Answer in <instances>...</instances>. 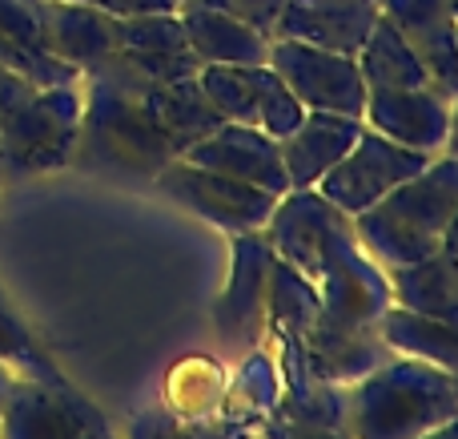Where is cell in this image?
<instances>
[{
  "instance_id": "1",
  "label": "cell",
  "mask_w": 458,
  "mask_h": 439,
  "mask_svg": "<svg viewBox=\"0 0 458 439\" xmlns=\"http://www.w3.org/2000/svg\"><path fill=\"white\" fill-rule=\"evenodd\" d=\"M145 73L121 53L81 73V137L72 169L113 182H153L177 158L149 105Z\"/></svg>"
},
{
  "instance_id": "2",
  "label": "cell",
  "mask_w": 458,
  "mask_h": 439,
  "mask_svg": "<svg viewBox=\"0 0 458 439\" xmlns=\"http://www.w3.org/2000/svg\"><path fill=\"white\" fill-rule=\"evenodd\" d=\"M458 210V158L438 153L427 169L354 214V238L382 271L411 266L443 250V234Z\"/></svg>"
},
{
  "instance_id": "3",
  "label": "cell",
  "mask_w": 458,
  "mask_h": 439,
  "mask_svg": "<svg viewBox=\"0 0 458 439\" xmlns=\"http://www.w3.org/2000/svg\"><path fill=\"white\" fill-rule=\"evenodd\" d=\"M458 416V375L390 355L346 387V427L354 439H419Z\"/></svg>"
},
{
  "instance_id": "4",
  "label": "cell",
  "mask_w": 458,
  "mask_h": 439,
  "mask_svg": "<svg viewBox=\"0 0 458 439\" xmlns=\"http://www.w3.org/2000/svg\"><path fill=\"white\" fill-rule=\"evenodd\" d=\"M81 137V81L40 85L0 125V177H40L72 166Z\"/></svg>"
},
{
  "instance_id": "5",
  "label": "cell",
  "mask_w": 458,
  "mask_h": 439,
  "mask_svg": "<svg viewBox=\"0 0 458 439\" xmlns=\"http://www.w3.org/2000/svg\"><path fill=\"white\" fill-rule=\"evenodd\" d=\"M0 439H121L109 416L69 379H13Z\"/></svg>"
},
{
  "instance_id": "6",
  "label": "cell",
  "mask_w": 458,
  "mask_h": 439,
  "mask_svg": "<svg viewBox=\"0 0 458 439\" xmlns=\"http://www.w3.org/2000/svg\"><path fill=\"white\" fill-rule=\"evenodd\" d=\"M261 238L269 242L274 258L318 282L334 263V254L354 242V222L318 190H285L274 202L269 222L261 226Z\"/></svg>"
},
{
  "instance_id": "7",
  "label": "cell",
  "mask_w": 458,
  "mask_h": 439,
  "mask_svg": "<svg viewBox=\"0 0 458 439\" xmlns=\"http://www.w3.org/2000/svg\"><path fill=\"white\" fill-rule=\"evenodd\" d=\"M169 202L185 210V214L201 218V222L217 226L225 234H261V226L274 214V194L258 190L250 182L214 174L206 166H193L185 158H174L157 177H153Z\"/></svg>"
},
{
  "instance_id": "8",
  "label": "cell",
  "mask_w": 458,
  "mask_h": 439,
  "mask_svg": "<svg viewBox=\"0 0 458 439\" xmlns=\"http://www.w3.org/2000/svg\"><path fill=\"white\" fill-rule=\"evenodd\" d=\"M266 65L290 85L306 109L314 113H342V117H362L366 109V81L358 73V56L330 53L301 40H269Z\"/></svg>"
},
{
  "instance_id": "9",
  "label": "cell",
  "mask_w": 458,
  "mask_h": 439,
  "mask_svg": "<svg viewBox=\"0 0 458 439\" xmlns=\"http://www.w3.org/2000/svg\"><path fill=\"white\" fill-rule=\"evenodd\" d=\"M430 153L406 150V145L390 142V137L374 133V129L362 125L358 142L350 145V153L314 185L322 198H330L342 214H362L374 202H382L394 185H403L406 177H414L419 169L430 166Z\"/></svg>"
},
{
  "instance_id": "10",
  "label": "cell",
  "mask_w": 458,
  "mask_h": 439,
  "mask_svg": "<svg viewBox=\"0 0 458 439\" xmlns=\"http://www.w3.org/2000/svg\"><path fill=\"white\" fill-rule=\"evenodd\" d=\"M451 101L454 97L443 93L438 85L366 89L362 125L406 145V150L438 158L446 150V137H451Z\"/></svg>"
},
{
  "instance_id": "11",
  "label": "cell",
  "mask_w": 458,
  "mask_h": 439,
  "mask_svg": "<svg viewBox=\"0 0 458 439\" xmlns=\"http://www.w3.org/2000/svg\"><path fill=\"white\" fill-rule=\"evenodd\" d=\"M390 306H394V295H390L386 271L358 246V238L342 246L318 279V314L338 327L378 331Z\"/></svg>"
},
{
  "instance_id": "12",
  "label": "cell",
  "mask_w": 458,
  "mask_h": 439,
  "mask_svg": "<svg viewBox=\"0 0 458 439\" xmlns=\"http://www.w3.org/2000/svg\"><path fill=\"white\" fill-rule=\"evenodd\" d=\"M193 166H206L214 174L250 182L258 190H269L274 198H282L290 190L282 166V142H274L269 133H261L258 125H237V121H222L209 137H201L193 150L182 153Z\"/></svg>"
},
{
  "instance_id": "13",
  "label": "cell",
  "mask_w": 458,
  "mask_h": 439,
  "mask_svg": "<svg viewBox=\"0 0 458 439\" xmlns=\"http://www.w3.org/2000/svg\"><path fill=\"white\" fill-rule=\"evenodd\" d=\"M382 16V0H285L274 37L358 56Z\"/></svg>"
},
{
  "instance_id": "14",
  "label": "cell",
  "mask_w": 458,
  "mask_h": 439,
  "mask_svg": "<svg viewBox=\"0 0 458 439\" xmlns=\"http://www.w3.org/2000/svg\"><path fill=\"white\" fill-rule=\"evenodd\" d=\"M382 16L419 53L430 81L458 97V16L451 0H382Z\"/></svg>"
},
{
  "instance_id": "15",
  "label": "cell",
  "mask_w": 458,
  "mask_h": 439,
  "mask_svg": "<svg viewBox=\"0 0 458 439\" xmlns=\"http://www.w3.org/2000/svg\"><path fill=\"white\" fill-rule=\"evenodd\" d=\"M117 53L133 65L137 73L165 85V81L198 77L201 61L193 56L185 40L182 16L174 13H145V16H117Z\"/></svg>"
},
{
  "instance_id": "16",
  "label": "cell",
  "mask_w": 458,
  "mask_h": 439,
  "mask_svg": "<svg viewBox=\"0 0 458 439\" xmlns=\"http://www.w3.org/2000/svg\"><path fill=\"white\" fill-rule=\"evenodd\" d=\"M40 45L69 69L89 73L109 53H117V16L101 13L85 0H45Z\"/></svg>"
},
{
  "instance_id": "17",
  "label": "cell",
  "mask_w": 458,
  "mask_h": 439,
  "mask_svg": "<svg viewBox=\"0 0 458 439\" xmlns=\"http://www.w3.org/2000/svg\"><path fill=\"white\" fill-rule=\"evenodd\" d=\"M301 355L306 367L314 371L322 383L334 387H354L362 375H370L378 363H386L390 347L382 343L378 331H354V327H338V323L314 314V323L301 335Z\"/></svg>"
},
{
  "instance_id": "18",
  "label": "cell",
  "mask_w": 458,
  "mask_h": 439,
  "mask_svg": "<svg viewBox=\"0 0 458 439\" xmlns=\"http://www.w3.org/2000/svg\"><path fill=\"white\" fill-rule=\"evenodd\" d=\"M362 133V117L306 109L301 125L282 142V166L290 190H314L334 166L350 153V145Z\"/></svg>"
},
{
  "instance_id": "19",
  "label": "cell",
  "mask_w": 458,
  "mask_h": 439,
  "mask_svg": "<svg viewBox=\"0 0 458 439\" xmlns=\"http://www.w3.org/2000/svg\"><path fill=\"white\" fill-rule=\"evenodd\" d=\"M269 263H274V250L261 234H233V279L214 311L222 343L237 347L258 335V319L266 314Z\"/></svg>"
},
{
  "instance_id": "20",
  "label": "cell",
  "mask_w": 458,
  "mask_h": 439,
  "mask_svg": "<svg viewBox=\"0 0 458 439\" xmlns=\"http://www.w3.org/2000/svg\"><path fill=\"white\" fill-rule=\"evenodd\" d=\"M185 40H190L193 56L201 65H266L269 56V37L253 32L214 0H185L177 4Z\"/></svg>"
},
{
  "instance_id": "21",
  "label": "cell",
  "mask_w": 458,
  "mask_h": 439,
  "mask_svg": "<svg viewBox=\"0 0 458 439\" xmlns=\"http://www.w3.org/2000/svg\"><path fill=\"white\" fill-rule=\"evenodd\" d=\"M386 279L394 306L458 323V263L446 250H435L430 258H419L411 266H394L386 271Z\"/></svg>"
},
{
  "instance_id": "22",
  "label": "cell",
  "mask_w": 458,
  "mask_h": 439,
  "mask_svg": "<svg viewBox=\"0 0 458 439\" xmlns=\"http://www.w3.org/2000/svg\"><path fill=\"white\" fill-rule=\"evenodd\" d=\"M378 335H382V343L394 355H403V359H419V363H427V367L458 375V323L390 306L378 323Z\"/></svg>"
},
{
  "instance_id": "23",
  "label": "cell",
  "mask_w": 458,
  "mask_h": 439,
  "mask_svg": "<svg viewBox=\"0 0 458 439\" xmlns=\"http://www.w3.org/2000/svg\"><path fill=\"white\" fill-rule=\"evenodd\" d=\"M149 105H153V117H157L161 133L169 137L174 153L182 158L185 150L209 137L222 117L214 113L209 97L201 93L198 77H182V81H165V85H149Z\"/></svg>"
},
{
  "instance_id": "24",
  "label": "cell",
  "mask_w": 458,
  "mask_h": 439,
  "mask_svg": "<svg viewBox=\"0 0 458 439\" xmlns=\"http://www.w3.org/2000/svg\"><path fill=\"white\" fill-rule=\"evenodd\" d=\"M358 73H362L366 89H414V85H435L427 73V65L419 61L411 45L403 40V32L378 16V24L370 29L366 45L358 48Z\"/></svg>"
},
{
  "instance_id": "25",
  "label": "cell",
  "mask_w": 458,
  "mask_h": 439,
  "mask_svg": "<svg viewBox=\"0 0 458 439\" xmlns=\"http://www.w3.org/2000/svg\"><path fill=\"white\" fill-rule=\"evenodd\" d=\"M266 81L269 65H201L198 69V85L209 97L214 113L237 125H258Z\"/></svg>"
},
{
  "instance_id": "26",
  "label": "cell",
  "mask_w": 458,
  "mask_h": 439,
  "mask_svg": "<svg viewBox=\"0 0 458 439\" xmlns=\"http://www.w3.org/2000/svg\"><path fill=\"white\" fill-rule=\"evenodd\" d=\"M266 314L282 339H301L318 314V282H310L290 263L274 258L266 279Z\"/></svg>"
},
{
  "instance_id": "27",
  "label": "cell",
  "mask_w": 458,
  "mask_h": 439,
  "mask_svg": "<svg viewBox=\"0 0 458 439\" xmlns=\"http://www.w3.org/2000/svg\"><path fill=\"white\" fill-rule=\"evenodd\" d=\"M0 367H8L16 379H61L64 371L53 363V355L40 347L24 314L8 298L4 282H0Z\"/></svg>"
},
{
  "instance_id": "28",
  "label": "cell",
  "mask_w": 458,
  "mask_h": 439,
  "mask_svg": "<svg viewBox=\"0 0 458 439\" xmlns=\"http://www.w3.org/2000/svg\"><path fill=\"white\" fill-rule=\"evenodd\" d=\"M258 427L237 424V419H190L174 411H137L125 439H253Z\"/></svg>"
},
{
  "instance_id": "29",
  "label": "cell",
  "mask_w": 458,
  "mask_h": 439,
  "mask_svg": "<svg viewBox=\"0 0 458 439\" xmlns=\"http://www.w3.org/2000/svg\"><path fill=\"white\" fill-rule=\"evenodd\" d=\"M0 65L21 73V77H29L32 85H72V81H81L77 69H69L64 61L40 53V48H24L21 40H13L4 29H0Z\"/></svg>"
},
{
  "instance_id": "30",
  "label": "cell",
  "mask_w": 458,
  "mask_h": 439,
  "mask_svg": "<svg viewBox=\"0 0 458 439\" xmlns=\"http://www.w3.org/2000/svg\"><path fill=\"white\" fill-rule=\"evenodd\" d=\"M301 117H306V105H301L298 97L290 93V85L269 69L266 93H261V109H258V129L269 133L274 142H285V137L301 125Z\"/></svg>"
},
{
  "instance_id": "31",
  "label": "cell",
  "mask_w": 458,
  "mask_h": 439,
  "mask_svg": "<svg viewBox=\"0 0 458 439\" xmlns=\"http://www.w3.org/2000/svg\"><path fill=\"white\" fill-rule=\"evenodd\" d=\"M40 21H45V0H0V29L24 48H40Z\"/></svg>"
},
{
  "instance_id": "32",
  "label": "cell",
  "mask_w": 458,
  "mask_h": 439,
  "mask_svg": "<svg viewBox=\"0 0 458 439\" xmlns=\"http://www.w3.org/2000/svg\"><path fill=\"white\" fill-rule=\"evenodd\" d=\"M258 432L266 439H354L346 424H298V419H285L282 411H274V408L266 411Z\"/></svg>"
},
{
  "instance_id": "33",
  "label": "cell",
  "mask_w": 458,
  "mask_h": 439,
  "mask_svg": "<svg viewBox=\"0 0 458 439\" xmlns=\"http://www.w3.org/2000/svg\"><path fill=\"white\" fill-rule=\"evenodd\" d=\"M217 8H225L229 16H237L242 24H250L253 32L274 40V29L285 13V0H214Z\"/></svg>"
},
{
  "instance_id": "34",
  "label": "cell",
  "mask_w": 458,
  "mask_h": 439,
  "mask_svg": "<svg viewBox=\"0 0 458 439\" xmlns=\"http://www.w3.org/2000/svg\"><path fill=\"white\" fill-rule=\"evenodd\" d=\"M32 89H40V85H32L29 77H21V73H13V69H4V65H0V125H4L8 113H13L16 105L32 93Z\"/></svg>"
},
{
  "instance_id": "35",
  "label": "cell",
  "mask_w": 458,
  "mask_h": 439,
  "mask_svg": "<svg viewBox=\"0 0 458 439\" xmlns=\"http://www.w3.org/2000/svg\"><path fill=\"white\" fill-rule=\"evenodd\" d=\"M109 16H145V13H174L177 0H85Z\"/></svg>"
},
{
  "instance_id": "36",
  "label": "cell",
  "mask_w": 458,
  "mask_h": 439,
  "mask_svg": "<svg viewBox=\"0 0 458 439\" xmlns=\"http://www.w3.org/2000/svg\"><path fill=\"white\" fill-rule=\"evenodd\" d=\"M443 250L458 263V210H454V218H451V226H446V234H443Z\"/></svg>"
},
{
  "instance_id": "37",
  "label": "cell",
  "mask_w": 458,
  "mask_h": 439,
  "mask_svg": "<svg viewBox=\"0 0 458 439\" xmlns=\"http://www.w3.org/2000/svg\"><path fill=\"white\" fill-rule=\"evenodd\" d=\"M443 153L458 158V97L451 101V137H446V150H443Z\"/></svg>"
},
{
  "instance_id": "38",
  "label": "cell",
  "mask_w": 458,
  "mask_h": 439,
  "mask_svg": "<svg viewBox=\"0 0 458 439\" xmlns=\"http://www.w3.org/2000/svg\"><path fill=\"white\" fill-rule=\"evenodd\" d=\"M419 439H458V416H454V419H446V424H443V427H435V432L419 435Z\"/></svg>"
},
{
  "instance_id": "39",
  "label": "cell",
  "mask_w": 458,
  "mask_h": 439,
  "mask_svg": "<svg viewBox=\"0 0 458 439\" xmlns=\"http://www.w3.org/2000/svg\"><path fill=\"white\" fill-rule=\"evenodd\" d=\"M13 371H8V367H0V411H4V400H8V387H13Z\"/></svg>"
},
{
  "instance_id": "40",
  "label": "cell",
  "mask_w": 458,
  "mask_h": 439,
  "mask_svg": "<svg viewBox=\"0 0 458 439\" xmlns=\"http://www.w3.org/2000/svg\"><path fill=\"white\" fill-rule=\"evenodd\" d=\"M451 4H454V16H458V0H451Z\"/></svg>"
},
{
  "instance_id": "41",
  "label": "cell",
  "mask_w": 458,
  "mask_h": 439,
  "mask_svg": "<svg viewBox=\"0 0 458 439\" xmlns=\"http://www.w3.org/2000/svg\"><path fill=\"white\" fill-rule=\"evenodd\" d=\"M253 439H266V435H261V432H258V435H253Z\"/></svg>"
},
{
  "instance_id": "42",
  "label": "cell",
  "mask_w": 458,
  "mask_h": 439,
  "mask_svg": "<svg viewBox=\"0 0 458 439\" xmlns=\"http://www.w3.org/2000/svg\"><path fill=\"white\" fill-rule=\"evenodd\" d=\"M177 4H185V0H177Z\"/></svg>"
}]
</instances>
